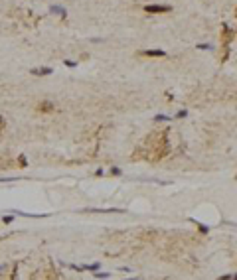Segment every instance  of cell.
<instances>
[{"mask_svg":"<svg viewBox=\"0 0 237 280\" xmlns=\"http://www.w3.org/2000/svg\"><path fill=\"white\" fill-rule=\"evenodd\" d=\"M144 12H148V14H166V12H172V6L170 4H146Z\"/></svg>","mask_w":237,"mask_h":280,"instance_id":"6da1fadb","label":"cell"},{"mask_svg":"<svg viewBox=\"0 0 237 280\" xmlns=\"http://www.w3.org/2000/svg\"><path fill=\"white\" fill-rule=\"evenodd\" d=\"M63 63H65L67 67H75V65H77V61H71V59H65Z\"/></svg>","mask_w":237,"mask_h":280,"instance_id":"9c48e42d","label":"cell"},{"mask_svg":"<svg viewBox=\"0 0 237 280\" xmlns=\"http://www.w3.org/2000/svg\"><path fill=\"white\" fill-rule=\"evenodd\" d=\"M50 12L52 14H59V16H67V10L63 6H50Z\"/></svg>","mask_w":237,"mask_h":280,"instance_id":"277c9868","label":"cell"},{"mask_svg":"<svg viewBox=\"0 0 237 280\" xmlns=\"http://www.w3.org/2000/svg\"><path fill=\"white\" fill-rule=\"evenodd\" d=\"M129 280H138V278H129Z\"/></svg>","mask_w":237,"mask_h":280,"instance_id":"5bb4252c","label":"cell"},{"mask_svg":"<svg viewBox=\"0 0 237 280\" xmlns=\"http://www.w3.org/2000/svg\"><path fill=\"white\" fill-rule=\"evenodd\" d=\"M12 219H14L12 215H6V217H4V223H10V221H12Z\"/></svg>","mask_w":237,"mask_h":280,"instance_id":"7c38bea8","label":"cell"},{"mask_svg":"<svg viewBox=\"0 0 237 280\" xmlns=\"http://www.w3.org/2000/svg\"><path fill=\"white\" fill-rule=\"evenodd\" d=\"M198 49H213L211 44H198Z\"/></svg>","mask_w":237,"mask_h":280,"instance_id":"52a82bcc","label":"cell"},{"mask_svg":"<svg viewBox=\"0 0 237 280\" xmlns=\"http://www.w3.org/2000/svg\"><path fill=\"white\" fill-rule=\"evenodd\" d=\"M144 55H148V57H166V52L164 49H144Z\"/></svg>","mask_w":237,"mask_h":280,"instance_id":"3957f363","label":"cell"},{"mask_svg":"<svg viewBox=\"0 0 237 280\" xmlns=\"http://www.w3.org/2000/svg\"><path fill=\"white\" fill-rule=\"evenodd\" d=\"M219 280H231V274H223V276H219Z\"/></svg>","mask_w":237,"mask_h":280,"instance_id":"8fae6325","label":"cell"},{"mask_svg":"<svg viewBox=\"0 0 237 280\" xmlns=\"http://www.w3.org/2000/svg\"><path fill=\"white\" fill-rule=\"evenodd\" d=\"M38 109H42V111H46V112H47V111H52V109H53V103H50V101H44V103H40Z\"/></svg>","mask_w":237,"mask_h":280,"instance_id":"5b68a950","label":"cell"},{"mask_svg":"<svg viewBox=\"0 0 237 280\" xmlns=\"http://www.w3.org/2000/svg\"><path fill=\"white\" fill-rule=\"evenodd\" d=\"M178 118H184V117H188V111H178V115H176Z\"/></svg>","mask_w":237,"mask_h":280,"instance_id":"30bf717a","label":"cell"},{"mask_svg":"<svg viewBox=\"0 0 237 280\" xmlns=\"http://www.w3.org/2000/svg\"><path fill=\"white\" fill-rule=\"evenodd\" d=\"M154 120H156V122H168V120H170V117H168V115H156V117H154Z\"/></svg>","mask_w":237,"mask_h":280,"instance_id":"8992f818","label":"cell"},{"mask_svg":"<svg viewBox=\"0 0 237 280\" xmlns=\"http://www.w3.org/2000/svg\"><path fill=\"white\" fill-rule=\"evenodd\" d=\"M231 280H237V274H235V276H231Z\"/></svg>","mask_w":237,"mask_h":280,"instance_id":"4fadbf2b","label":"cell"},{"mask_svg":"<svg viewBox=\"0 0 237 280\" xmlns=\"http://www.w3.org/2000/svg\"><path fill=\"white\" fill-rule=\"evenodd\" d=\"M95 278H103L105 280V278H109V272H99L97 270V272H95Z\"/></svg>","mask_w":237,"mask_h":280,"instance_id":"ba28073f","label":"cell"},{"mask_svg":"<svg viewBox=\"0 0 237 280\" xmlns=\"http://www.w3.org/2000/svg\"><path fill=\"white\" fill-rule=\"evenodd\" d=\"M32 75H40V77H46V75H52L53 69L52 67H36V69H32Z\"/></svg>","mask_w":237,"mask_h":280,"instance_id":"7a4b0ae2","label":"cell"}]
</instances>
